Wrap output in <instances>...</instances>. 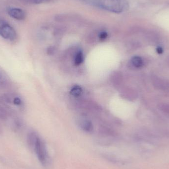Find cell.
I'll return each mask as SVG.
<instances>
[{"instance_id": "1", "label": "cell", "mask_w": 169, "mask_h": 169, "mask_svg": "<svg viewBox=\"0 0 169 169\" xmlns=\"http://www.w3.org/2000/svg\"><path fill=\"white\" fill-rule=\"evenodd\" d=\"M98 6L107 11L120 14L126 11L129 8L127 0H93Z\"/></svg>"}, {"instance_id": "2", "label": "cell", "mask_w": 169, "mask_h": 169, "mask_svg": "<svg viewBox=\"0 0 169 169\" xmlns=\"http://www.w3.org/2000/svg\"><path fill=\"white\" fill-rule=\"evenodd\" d=\"M31 148L35 151L38 160L43 166H47L49 165L50 158L47 147L44 141L38 136Z\"/></svg>"}, {"instance_id": "3", "label": "cell", "mask_w": 169, "mask_h": 169, "mask_svg": "<svg viewBox=\"0 0 169 169\" xmlns=\"http://www.w3.org/2000/svg\"><path fill=\"white\" fill-rule=\"evenodd\" d=\"M0 36L5 39L14 41L17 35L15 30L8 23L0 20Z\"/></svg>"}, {"instance_id": "4", "label": "cell", "mask_w": 169, "mask_h": 169, "mask_svg": "<svg viewBox=\"0 0 169 169\" xmlns=\"http://www.w3.org/2000/svg\"><path fill=\"white\" fill-rule=\"evenodd\" d=\"M8 14L12 18L19 20H24L26 16L24 10L19 8H10L8 10Z\"/></svg>"}, {"instance_id": "5", "label": "cell", "mask_w": 169, "mask_h": 169, "mask_svg": "<svg viewBox=\"0 0 169 169\" xmlns=\"http://www.w3.org/2000/svg\"><path fill=\"white\" fill-rule=\"evenodd\" d=\"M79 125L81 129L86 132H91L93 130V125L89 120L85 119L82 120Z\"/></svg>"}, {"instance_id": "6", "label": "cell", "mask_w": 169, "mask_h": 169, "mask_svg": "<svg viewBox=\"0 0 169 169\" xmlns=\"http://www.w3.org/2000/svg\"><path fill=\"white\" fill-rule=\"evenodd\" d=\"M132 64L135 67L140 68L143 65V61L142 58L140 56H134L132 59Z\"/></svg>"}, {"instance_id": "7", "label": "cell", "mask_w": 169, "mask_h": 169, "mask_svg": "<svg viewBox=\"0 0 169 169\" xmlns=\"http://www.w3.org/2000/svg\"><path fill=\"white\" fill-rule=\"evenodd\" d=\"M83 93V90L80 86H75L70 90V93L74 97H79Z\"/></svg>"}, {"instance_id": "8", "label": "cell", "mask_w": 169, "mask_h": 169, "mask_svg": "<svg viewBox=\"0 0 169 169\" xmlns=\"http://www.w3.org/2000/svg\"><path fill=\"white\" fill-rule=\"evenodd\" d=\"M83 59L84 56L82 53L80 52H78L75 56L74 63L76 65H80V64L82 63Z\"/></svg>"}, {"instance_id": "9", "label": "cell", "mask_w": 169, "mask_h": 169, "mask_svg": "<svg viewBox=\"0 0 169 169\" xmlns=\"http://www.w3.org/2000/svg\"><path fill=\"white\" fill-rule=\"evenodd\" d=\"M0 118L2 119H6V112L5 109L0 107Z\"/></svg>"}, {"instance_id": "10", "label": "cell", "mask_w": 169, "mask_h": 169, "mask_svg": "<svg viewBox=\"0 0 169 169\" xmlns=\"http://www.w3.org/2000/svg\"><path fill=\"white\" fill-rule=\"evenodd\" d=\"M50 0H31L32 3L35 4H41L46 3L50 1Z\"/></svg>"}, {"instance_id": "11", "label": "cell", "mask_w": 169, "mask_h": 169, "mask_svg": "<svg viewBox=\"0 0 169 169\" xmlns=\"http://www.w3.org/2000/svg\"><path fill=\"white\" fill-rule=\"evenodd\" d=\"M107 37V33L106 32H102L100 33L99 35V38H100V39L104 40L106 39V38Z\"/></svg>"}, {"instance_id": "12", "label": "cell", "mask_w": 169, "mask_h": 169, "mask_svg": "<svg viewBox=\"0 0 169 169\" xmlns=\"http://www.w3.org/2000/svg\"><path fill=\"white\" fill-rule=\"evenodd\" d=\"M14 102L16 105H20L21 104V101L19 98H16L14 99Z\"/></svg>"}, {"instance_id": "13", "label": "cell", "mask_w": 169, "mask_h": 169, "mask_svg": "<svg viewBox=\"0 0 169 169\" xmlns=\"http://www.w3.org/2000/svg\"><path fill=\"white\" fill-rule=\"evenodd\" d=\"M156 51L159 54H161L163 52V50L161 47H159L156 49Z\"/></svg>"}, {"instance_id": "14", "label": "cell", "mask_w": 169, "mask_h": 169, "mask_svg": "<svg viewBox=\"0 0 169 169\" xmlns=\"http://www.w3.org/2000/svg\"><path fill=\"white\" fill-rule=\"evenodd\" d=\"M1 127H0V133H1Z\"/></svg>"}]
</instances>
